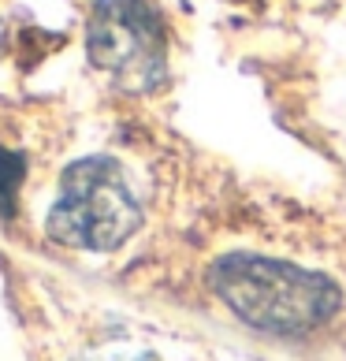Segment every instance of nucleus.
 <instances>
[{
    "label": "nucleus",
    "instance_id": "39448f33",
    "mask_svg": "<svg viewBox=\"0 0 346 361\" xmlns=\"http://www.w3.org/2000/svg\"><path fill=\"white\" fill-rule=\"evenodd\" d=\"M82 361H156V354L149 350H123V346H116V350H97Z\"/></svg>",
    "mask_w": 346,
    "mask_h": 361
},
{
    "label": "nucleus",
    "instance_id": "f257e3e1",
    "mask_svg": "<svg viewBox=\"0 0 346 361\" xmlns=\"http://www.w3.org/2000/svg\"><path fill=\"white\" fill-rule=\"evenodd\" d=\"M212 290L246 324L295 336L335 313L339 290L324 276L264 257H228L212 269Z\"/></svg>",
    "mask_w": 346,
    "mask_h": 361
},
{
    "label": "nucleus",
    "instance_id": "20e7f679",
    "mask_svg": "<svg viewBox=\"0 0 346 361\" xmlns=\"http://www.w3.org/2000/svg\"><path fill=\"white\" fill-rule=\"evenodd\" d=\"M23 179H26L23 153H11L0 145V216H11V212H16V197H19Z\"/></svg>",
    "mask_w": 346,
    "mask_h": 361
},
{
    "label": "nucleus",
    "instance_id": "7ed1b4c3",
    "mask_svg": "<svg viewBox=\"0 0 346 361\" xmlns=\"http://www.w3.org/2000/svg\"><path fill=\"white\" fill-rule=\"evenodd\" d=\"M86 49L93 68L109 75L119 90L145 93L168 75L164 23L149 0H97Z\"/></svg>",
    "mask_w": 346,
    "mask_h": 361
},
{
    "label": "nucleus",
    "instance_id": "f03ea898",
    "mask_svg": "<svg viewBox=\"0 0 346 361\" xmlns=\"http://www.w3.org/2000/svg\"><path fill=\"white\" fill-rule=\"evenodd\" d=\"M142 224V205L123 168L109 157H86L60 179L49 212V235L75 250H116Z\"/></svg>",
    "mask_w": 346,
    "mask_h": 361
}]
</instances>
